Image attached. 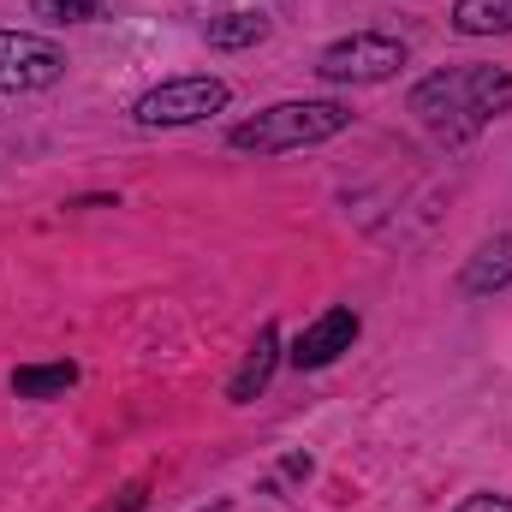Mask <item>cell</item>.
Segmentation results:
<instances>
[{
	"label": "cell",
	"mask_w": 512,
	"mask_h": 512,
	"mask_svg": "<svg viewBox=\"0 0 512 512\" xmlns=\"http://www.w3.org/2000/svg\"><path fill=\"white\" fill-rule=\"evenodd\" d=\"M60 72H66V54L48 36L0 30V96H12V90H48Z\"/></svg>",
	"instance_id": "5"
},
{
	"label": "cell",
	"mask_w": 512,
	"mask_h": 512,
	"mask_svg": "<svg viewBox=\"0 0 512 512\" xmlns=\"http://www.w3.org/2000/svg\"><path fill=\"white\" fill-rule=\"evenodd\" d=\"M352 340H358V310H322L304 334H298V346H292V364L298 370H328L340 352H352Z\"/></svg>",
	"instance_id": "6"
},
{
	"label": "cell",
	"mask_w": 512,
	"mask_h": 512,
	"mask_svg": "<svg viewBox=\"0 0 512 512\" xmlns=\"http://www.w3.org/2000/svg\"><path fill=\"white\" fill-rule=\"evenodd\" d=\"M405 66V42L393 36H376V30H358V36H340L334 48H322L316 72L328 84H382Z\"/></svg>",
	"instance_id": "4"
},
{
	"label": "cell",
	"mask_w": 512,
	"mask_h": 512,
	"mask_svg": "<svg viewBox=\"0 0 512 512\" xmlns=\"http://www.w3.org/2000/svg\"><path fill=\"white\" fill-rule=\"evenodd\" d=\"M72 382H78L72 364H30V370H12V393H18V399H54V393H66Z\"/></svg>",
	"instance_id": "10"
},
{
	"label": "cell",
	"mask_w": 512,
	"mask_h": 512,
	"mask_svg": "<svg viewBox=\"0 0 512 512\" xmlns=\"http://www.w3.org/2000/svg\"><path fill=\"white\" fill-rule=\"evenodd\" d=\"M274 352H280V334H274V328H262V334H256V346L245 352V364H239V376H233V387H227L239 405L256 399V393L268 387V376H274Z\"/></svg>",
	"instance_id": "7"
},
{
	"label": "cell",
	"mask_w": 512,
	"mask_h": 512,
	"mask_svg": "<svg viewBox=\"0 0 512 512\" xmlns=\"http://www.w3.org/2000/svg\"><path fill=\"white\" fill-rule=\"evenodd\" d=\"M507 108H512V78L501 66H453V72H435L411 90V114L441 137H471Z\"/></svg>",
	"instance_id": "1"
},
{
	"label": "cell",
	"mask_w": 512,
	"mask_h": 512,
	"mask_svg": "<svg viewBox=\"0 0 512 512\" xmlns=\"http://www.w3.org/2000/svg\"><path fill=\"white\" fill-rule=\"evenodd\" d=\"M459 36H507L512 30V0H459L453 6Z\"/></svg>",
	"instance_id": "8"
},
{
	"label": "cell",
	"mask_w": 512,
	"mask_h": 512,
	"mask_svg": "<svg viewBox=\"0 0 512 512\" xmlns=\"http://www.w3.org/2000/svg\"><path fill=\"white\" fill-rule=\"evenodd\" d=\"M459 512H512V501H501V495H471Z\"/></svg>",
	"instance_id": "14"
},
{
	"label": "cell",
	"mask_w": 512,
	"mask_h": 512,
	"mask_svg": "<svg viewBox=\"0 0 512 512\" xmlns=\"http://www.w3.org/2000/svg\"><path fill=\"white\" fill-rule=\"evenodd\" d=\"M262 36H268V24H262L256 12H227V18L209 24V42H215V48H251Z\"/></svg>",
	"instance_id": "11"
},
{
	"label": "cell",
	"mask_w": 512,
	"mask_h": 512,
	"mask_svg": "<svg viewBox=\"0 0 512 512\" xmlns=\"http://www.w3.org/2000/svg\"><path fill=\"white\" fill-rule=\"evenodd\" d=\"M352 126V114L340 102H280V108H262L256 120L233 126V149H256V155H286V149H310V143H328Z\"/></svg>",
	"instance_id": "2"
},
{
	"label": "cell",
	"mask_w": 512,
	"mask_h": 512,
	"mask_svg": "<svg viewBox=\"0 0 512 512\" xmlns=\"http://www.w3.org/2000/svg\"><path fill=\"white\" fill-rule=\"evenodd\" d=\"M30 6H36V18H48V24H90L102 0H30Z\"/></svg>",
	"instance_id": "12"
},
{
	"label": "cell",
	"mask_w": 512,
	"mask_h": 512,
	"mask_svg": "<svg viewBox=\"0 0 512 512\" xmlns=\"http://www.w3.org/2000/svg\"><path fill=\"white\" fill-rule=\"evenodd\" d=\"M512 280V239H489L465 268V292H501Z\"/></svg>",
	"instance_id": "9"
},
{
	"label": "cell",
	"mask_w": 512,
	"mask_h": 512,
	"mask_svg": "<svg viewBox=\"0 0 512 512\" xmlns=\"http://www.w3.org/2000/svg\"><path fill=\"white\" fill-rule=\"evenodd\" d=\"M96 512H143V483H126L114 501H102Z\"/></svg>",
	"instance_id": "13"
},
{
	"label": "cell",
	"mask_w": 512,
	"mask_h": 512,
	"mask_svg": "<svg viewBox=\"0 0 512 512\" xmlns=\"http://www.w3.org/2000/svg\"><path fill=\"white\" fill-rule=\"evenodd\" d=\"M221 108H227V84L221 78H167V84L137 96L131 120L137 126H197V120H209Z\"/></svg>",
	"instance_id": "3"
}]
</instances>
